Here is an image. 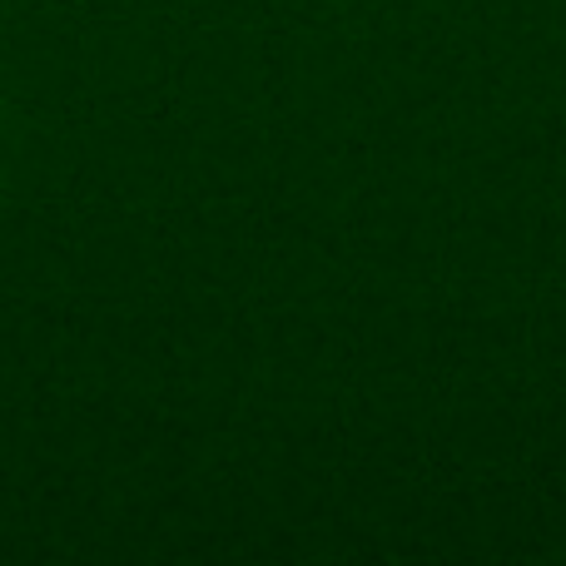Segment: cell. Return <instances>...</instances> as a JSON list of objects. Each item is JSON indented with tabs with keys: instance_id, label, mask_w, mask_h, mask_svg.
Segmentation results:
<instances>
[]
</instances>
